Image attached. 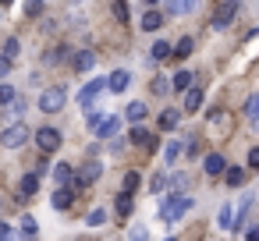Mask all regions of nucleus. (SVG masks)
I'll list each match as a JSON object with an SVG mask.
<instances>
[{"mask_svg":"<svg viewBox=\"0 0 259 241\" xmlns=\"http://www.w3.org/2000/svg\"><path fill=\"white\" fill-rule=\"evenodd\" d=\"M163 4H167L170 18H178V15H188V11H192V0H163Z\"/></svg>","mask_w":259,"mask_h":241,"instance_id":"obj_24","label":"nucleus"},{"mask_svg":"<svg viewBox=\"0 0 259 241\" xmlns=\"http://www.w3.org/2000/svg\"><path fill=\"white\" fill-rule=\"evenodd\" d=\"M50 202H54V209H71V202H75V188H71V184H61V188L54 191Z\"/></svg>","mask_w":259,"mask_h":241,"instance_id":"obj_11","label":"nucleus"},{"mask_svg":"<svg viewBox=\"0 0 259 241\" xmlns=\"http://www.w3.org/2000/svg\"><path fill=\"white\" fill-rule=\"evenodd\" d=\"M64 100H68V89H64V85H54V89H47V92L39 96V110H43V114H57V110L64 107Z\"/></svg>","mask_w":259,"mask_h":241,"instance_id":"obj_5","label":"nucleus"},{"mask_svg":"<svg viewBox=\"0 0 259 241\" xmlns=\"http://www.w3.org/2000/svg\"><path fill=\"white\" fill-rule=\"evenodd\" d=\"M36 230H39V227H36V220H32V216H25V220H22V237H32Z\"/></svg>","mask_w":259,"mask_h":241,"instance_id":"obj_38","label":"nucleus"},{"mask_svg":"<svg viewBox=\"0 0 259 241\" xmlns=\"http://www.w3.org/2000/svg\"><path fill=\"white\" fill-rule=\"evenodd\" d=\"M238 11H241V4L238 0H224V4L213 11V29L220 32V29H227V25H234V18H238Z\"/></svg>","mask_w":259,"mask_h":241,"instance_id":"obj_4","label":"nucleus"},{"mask_svg":"<svg viewBox=\"0 0 259 241\" xmlns=\"http://www.w3.org/2000/svg\"><path fill=\"white\" fill-rule=\"evenodd\" d=\"M18 54H22V43H18V39H15V36H11V39H8V43H4V57H11V61H15V57H18Z\"/></svg>","mask_w":259,"mask_h":241,"instance_id":"obj_33","label":"nucleus"},{"mask_svg":"<svg viewBox=\"0 0 259 241\" xmlns=\"http://www.w3.org/2000/svg\"><path fill=\"white\" fill-rule=\"evenodd\" d=\"M71 181H75V170H71L68 163H57V167H54V184L61 188V184H71Z\"/></svg>","mask_w":259,"mask_h":241,"instance_id":"obj_19","label":"nucleus"},{"mask_svg":"<svg viewBox=\"0 0 259 241\" xmlns=\"http://www.w3.org/2000/svg\"><path fill=\"white\" fill-rule=\"evenodd\" d=\"M36 146H39V153H57L61 149V131L50 128V124L36 128Z\"/></svg>","mask_w":259,"mask_h":241,"instance_id":"obj_6","label":"nucleus"},{"mask_svg":"<svg viewBox=\"0 0 259 241\" xmlns=\"http://www.w3.org/2000/svg\"><path fill=\"white\" fill-rule=\"evenodd\" d=\"M96 64V50H78L75 54V71H89Z\"/></svg>","mask_w":259,"mask_h":241,"instance_id":"obj_18","label":"nucleus"},{"mask_svg":"<svg viewBox=\"0 0 259 241\" xmlns=\"http://www.w3.org/2000/svg\"><path fill=\"white\" fill-rule=\"evenodd\" d=\"M107 223V209H93L89 213V227H103Z\"/></svg>","mask_w":259,"mask_h":241,"instance_id":"obj_37","label":"nucleus"},{"mask_svg":"<svg viewBox=\"0 0 259 241\" xmlns=\"http://www.w3.org/2000/svg\"><path fill=\"white\" fill-rule=\"evenodd\" d=\"M245 117H248L252 124H259V92L245 100Z\"/></svg>","mask_w":259,"mask_h":241,"instance_id":"obj_28","label":"nucleus"},{"mask_svg":"<svg viewBox=\"0 0 259 241\" xmlns=\"http://www.w3.org/2000/svg\"><path fill=\"white\" fill-rule=\"evenodd\" d=\"M114 213H117V216H132V191H121V195L114 199Z\"/></svg>","mask_w":259,"mask_h":241,"instance_id":"obj_22","label":"nucleus"},{"mask_svg":"<svg viewBox=\"0 0 259 241\" xmlns=\"http://www.w3.org/2000/svg\"><path fill=\"white\" fill-rule=\"evenodd\" d=\"M15 96H18V92H15V89H11L8 82H0V107H8V103H11Z\"/></svg>","mask_w":259,"mask_h":241,"instance_id":"obj_35","label":"nucleus"},{"mask_svg":"<svg viewBox=\"0 0 259 241\" xmlns=\"http://www.w3.org/2000/svg\"><path fill=\"white\" fill-rule=\"evenodd\" d=\"M202 170H206L209 177H220V174L227 170V156H224V153H209V156L202 160Z\"/></svg>","mask_w":259,"mask_h":241,"instance_id":"obj_10","label":"nucleus"},{"mask_svg":"<svg viewBox=\"0 0 259 241\" xmlns=\"http://www.w3.org/2000/svg\"><path fill=\"white\" fill-rule=\"evenodd\" d=\"M89 131H93L96 138H107V142H110V138L121 131V117H117V114H114V117H100V121H96Z\"/></svg>","mask_w":259,"mask_h":241,"instance_id":"obj_8","label":"nucleus"},{"mask_svg":"<svg viewBox=\"0 0 259 241\" xmlns=\"http://www.w3.org/2000/svg\"><path fill=\"white\" fill-rule=\"evenodd\" d=\"M39 191V174H25L22 177V195H36Z\"/></svg>","mask_w":259,"mask_h":241,"instance_id":"obj_29","label":"nucleus"},{"mask_svg":"<svg viewBox=\"0 0 259 241\" xmlns=\"http://www.w3.org/2000/svg\"><path fill=\"white\" fill-rule=\"evenodd\" d=\"M192 206H195V199L192 195H185V191H174L163 206H160V220L163 223H178L185 213H192Z\"/></svg>","mask_w":259,"mask_h":241,"instance_id":"obj_1","label":"nucleus"},{"mask_svg":"<svg viewBox=\"0 0 259 241\" xmlns=\"http://www.w3.org/2000/svg\"><path fill=\"white\" fill-rule=\"evenodd\" d=\"M8 234H11V227H8L4 220H0V237H8Z\"/></svg>","mask_w":259,"mask_h":241,"instance_id":"obj_42","label":"nucleus"},{"mask_svg":"<svg viewBox=\"0 0 259 241\" xmlns=\"http://www.w3.org/2000/svg\"><path fill=\"white\" fill-rule=\"evenodd\" d=\"M128 85H132V75H128V71H114V75L107 78V89H110V92H124Z\"/></svg>","mask_w":259,"mask_h":241,"instance_id":"obj_13","label":"nucleus"},{"mask_svg":"<svg viewBox=\"0 0 259 241\" xmlns=\"http://www.w3.org/2000/svg\"><path fill=\"white\" fill-rule=\"evenodd\" d=\"M100 174H103V163H100V160H85V163H82V170L75 174L71 188H75V191H82L85 184H96V181H100Z\"/></svg>","mask_w":259,"mask_h":241,"instance_id":"obj_3","label":"nucleus"},{"mask_svg":"<svg viewBox=\"0 0 259 241\" xmlns=\"http://www.w3.org/2000/svg\"><path fill=\"white\" fill-rule=\"evenodd\" d=\"M146 114H149V107H146L142 100H135V103H128V110H124V117H128L132 124H142V121H146Z\"/></svg>","mask_w":259,"mask_h":241,"instance_id":"obj_14","label":"nucleus"},{"mask_svg":"<svg viewBox=\"0 0 259 241\" xmlns=\"http://www.w3.org/2000/svg\"><path fill=\"white\" fill-rule=\"evenodd\" d=\"M217 223L224 227V230H234V206L227 202V206H220V213H217Z\"/></svg>","mask_w":259,"mask_h":241,"instance_id":"obj_23","label":"nucleus"},{"mask_svg":"<svg viewBox=\"0 0 259 241\" xmlns=\"http://www.w3.org/2000/svg\"><path fill=\"white\" fill-rule=\"evenodd\" d=\"M11 75V57H0V82Z\"/></svg>","mask_w":259,"mask_h":241,"instance_id":"obj_40","label":"nucleus"},{"mask_svg":"<svg viewBox=\"0 0 259 241\" xmlns=\"http://www.w3.org/2000/svg\"><path fill=\"white\" fill-rule=\"evenodd\" d=\"M114 22H128V4L124 0H114Z\"/></svg>","mask_w":259,"mask_h":241,"instance_id":"obj_36","label":"nucleus"},{"mask_svg":"<svg viewBox=\"0 0 259 241\" xmlns=\"http://www.w3.org/2000/svg\"><path fill=\"white\" fill-rule=\"evenodd\" d=\"M25 142H29V124H22V121H15L0 131V146L4 149H22Z\"/></svg>","mask_w":259,"mask_h":241,"instance_id":"obj_2","label":"nucleus"},{"mask_svg":"<svg viewBox=\"0 0 259 241\" xmlns=\"http://www.w3.org/2000/svg\"><path fill=\"white\" fill-rule=\"evenodd\" d=\"M178 121H181V114L167 107V110L160 114V131H174V128H178Z\"/></svg>","mask_w":259,"mask_h":241,"instance_id":"obj_20","label":"nucleus"},{"mask_svg":"<svg viewBox=\"0 0 259 241\" xmlns=\"http://www.w3.org/2000/svg\"><path fill=\"white\" fill-rule=\"evenodd\" d=\"M163 22H167V18H163L160 11H146V15H142V32H156V29H163Z\"/></svg>","mask_w":259,"mask_h":241,"instance_id":"obj_15","label":"nucleus"},{"mask_svg":"<svg viewBox=\"0 0 259 241\" xmlns=\"http://www.w3.org/2000/svg\"><path fill=\"white\" fill-rule=\"evenodd\" d=\"M43 15V0H25V18H39Z\"/></svg>","mask_w":259,"mask_h":241,"instance_id":"obj_32","label":"nucleus"},{"mask_svg":"<svg viewBox=\"0 0 259 241\" xmlns=\"http://www.w3.org/2000/svg\"><path fill=\"white\" fill-rule=\"evenodd\" d=\"M167 184H170V174H156V177L149 181V191L160 195V191H167Z\"/></svg>","mask_w":259,"mask_h":241,"instance_id":"obj_31","label":"nucleus"},{"mask_svg":"<svg viewBox=\"0 0 259 241\" xmlns=\"http://www.w3.org/2000/svg\"><path fill=\"white\" fill-rule=\"evenodd\" d=\"M103 92H107V78H93V82H85V85H82L78 103H82V107H93V103H96Z\"/></svg>","mask_w":259,"mask_h":241,"instance_id":"obj_7","label":"nucleus"},{"mask_svg":"<svg viewBox=\"0 0 259 241\" xmlns=\"http://www.w3.org/2000/svg\"><path fill=\"white\" fill-rule=\"evenodd\" d=\"M146 4H160V0H146Z\"/></svg>","mask_w":259,"mask_h":241,"instance_id":"obj_43","label":"nucleus"},{"mask_svg":"<svg viewBox=\"0 0 259 241\" xmlns=\"http://www.w3.org/2000/svg\"><path fill=\"white\" fill-rule=\"evenodd\" d=\"M149 57H153V61H167V57H174V46H170L167 39H156L153 50H149Z\"/></svg>","mask_w":259,"mask_h":241,"instance_id":"obj_17","label":"nucleus"},{"mask_svg":"<svg viewBox=\"0 0 259 241\" xmlns=\"http://www.w3.org/2000/svg\"><path fill=\"white\" fill-rule=\"evenodd\" d=\"M0 4H11V0H0Z\"/></svg>","mask_w":259,"mask_h":241,"instance_id":"obj_44","label":"nucleus"},{"mask_svg":"<svg viewBox=\"0 0 259 241\" xmlns=\"http://www.w3.org/2000/svg\"><path fill=\"white\" fill-rule=\"evenodd\" d=\"M139 181H142V177H139V170H128V174H124V191H132V195H135Z\"/></svg>","mask_w":259,"mask_h":241,"instance_id":"obj_34","label":"nucleus"},{"mask_svg":"<svg viewBox=\"0 0 259 241\" xmlns=\"http://www.w3.org/2000/svg\"><path fill=\"white\" fill-rule=\"evenodd\" d=\"M220 177H224V181H227L231 188H241V184H245V170H241V167H227V170H224Z\"/></svg>","mask_w":259,"mask_h":241,"instance_id":"obj_21","label":"nucleus"},{"mask_svg":"<svg viewBox=\"0 0 259 241\" xmlns=\"http://www.w3.org/2000/svg\"><path fill=\"white\" fill-rule=\"evenodd\" d=\"M178 156H181V146H178V142H167V146H163V160H167V167H174Z\"/></svg>","mask_w":259,"mask_h":241,"instance_id":"obj_30","label":"nucleus"},{"mask_svg":"<svg viewBox=\"0 0 259 241\" xmlns=\"http://www.w3.org/2000/svg\"><path fill=\"white\" fill-rule=\"evenodd\" d=\"M248 170H259V146L248 149Z\"/></svg>","mask_w":259,"mask_h":241,"instance_id":"obj_39","label":"nucleus"},{"mask_svg":"<svg viewBox=\"0 0 259 241\" xmlns=\"http://www.w3.org/2000/svg\"><path fill=\"white\" fill-rule=\"evenodd\" d=\"M170 85H174V89H178V92H185V89H188V85H195V75H192V71H178V75H174V82H170Z\"/></svg>","mask_w":259,"mask_h":241,"instance_id":"obj_27","label":"nucleus"},{"mask_svg":"<svg viewBox=\"0 0 259 241\" xmlns=\"http://www.w3.org/2000/svg\"><path fill=\"white\" fill-rule=\"evenodd\" d=\"M245 237H248V241H259V227H248V230H245Z\"/></svg>","mask_w":259,"mask_h":241,"instance_id":"obj_41","label":"nucleus"},{"mask_svg":"<svg viewBox=\"0 0 259 241\" xmlns=\"http://www.w3.org/2000/svg\"><path fill=\"white\" fill-rule=\"evenodd\" d=\"M199 107H202V89L188 85V89H185V110H188V114H195Z\"/></svg>","mask_w":259,"mask_h":241,"instance_id":"obj_16","label":"nucleus"},{"mask_svg":"<svg viewBox=\"0 0 259 241\" xmlns=\"http://www.w3.org/2000/svg\"><path fill=\"white\" fill-rule=\"evenodd\" d=\"M209 131H213V135H227V131H231V114H227L224 107L209 110Z\"/></svg>","mask_w":259,"mask_h":241,"instance_id":"obj_9","label":"nucleus"},{"mask_svg":"<svg viewBox=\"0 0 259 241\" xmlns=\"http://www.w3.org/2000/svg\"><path fill=\"white\" fill-rule=\"evenodd\" d=\"M132 142H135V146H142V149H156V135H153V131H146L142 124H135V128H132Z\"/></svg>","mask_w":259,"mask_h":241,"instance_id":"obj_12","label":"nucleus"},{"mask_svg":"<svg viewBox=\"0 0 259 241\" xmlns=\"http://www.w3.org/2000/svg\"><path fill=\"white\" fill-rule=\"evenodd\" d=\"M192 50H195V39L192 36H185V39H178V46H174V57H192Z\"/></svg>","mask_w":259,"mask_h":241,"instance_id":"obj_26","label":"nucleus"},{"mask_svg":"<svg viewBox=\"0 0 259 241\" xmlns=\"http://www.w3.org/2000/svg\"><path fill=\"white\" fill-rule=\"evenodd\" d=\"M170 89H174V85H170V78H167V75H156V78H153V85H149V92H153V96H167Z\"/></svg>","mask_w":259,"mask_h":241,"instance_id":"obj_25","label":"nucleus"}]
</instances>
